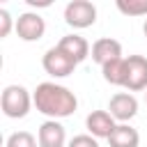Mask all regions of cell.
Instances as JSON below:
<instances>
[{
    "instance_id": "1",
    "label": "cell",
    "mask_w": 147,
    "mask_h": 147,
    "mask_svg": "<svg viewBox=\"0 0 147 147\" xmlns=\"http://www.w3.org/2000/svg\"><path fill=\"white\" fill-rule=\"evenodd\" d=\"M32 101H34L37 113L46 115L48 119H64V117L74 115L78 108L76 94L69 87L53 83V80L39 83L37 90L32 92Z\"/></svg>"
},
{
    "instance_id": "2",
    "label": "cell",
    "mask_w": 147,
    "mask_h": 147,
    "mask_svg": "<svg viewBox=\"0 0 147 147\" xmlns=\"http://www.w3.org/2000/svg\"><path fill=\"white\" fill-rule=\"evenodd\" d=\"M0 106H2L5 117H9V119H23L30 113V108L34 106V101H32V94L23 85H7L2 90Z\"/></svg>"
},
{
    "instance_id": "3",
    "label": "cell",
    "mask_w": 147,
    "mask_h": 147,
    "mask_svg": "<svg viewBox=\"0 0 147 147\" xmlns=\"http://www.w3.org/2000/svg\"><path fill=\"white\" fill-rule=\"evenodd\" d=\"M41 67L53 78H67V76L74 74V69L78 67V62L71 55H67L60 46H51L44 53V57H41Z\"/></svg>"
},
{
    "instance_id": "4",
    "label": "cell",
    "mask_w": 147,
    "mask_h": 147,
    "mask_svg": "<svg viewBox=\"0 0 147 147\" xmlns=\"http://www.w3.org/2000/svg\"><path fill=\"white\" fill-rule=\"evenodd\" d=\"M64 23L74 30H85L96 23V7L90 0H71L64 7Z\"/></svg>"
},
{
    "instance_id": "5",
    "label": "cell",
    "mask_w": 147,
    "mask_h": 147,
    "mask_svg": "<svg viewBox=\"0 0 147 147\" xmlns=\"http://www.w3.org/2000/svg\"><path fill=\"white\" fill-rule=\"evenodd\" d=\"M122 87L129 92L147 90V57L145 55H129L124 57V80Z\"/></svg>"
},
{
    "instance_id": "6",
    "label": "cell",
    "mask_w": 147,
    "mask_h": 147,
    "mask_svg": "<svg viewBox=\"0 0 147 147\" xmlns=\"http://www.w3.org/2000/svg\"><path fill=\"white\" fill-rule=\"evenodd\" d=\"M108 113L115 117L117 124H126V122L133 119L136 113H138V99H136L131 92H117V94L110 96Z\"/></svg>"
},
{
    "instance_id": "7",
    "label": "cell",
    "mask_w": 147,
    "mask_h": 147,
    "mask_svg": "<svg viewBox=\"0 0 147 147\" xmlns=\"http://www.w3.org/2000/svg\"><path fill=\"white\" fill-rule=\"evenodd\" d=\"M46 32V21L37 11H25L16 18V34L23 41H39Z\"/></svg>"
},
{
    "instance_id": "8",
    "label": "cell",
    "mask_w": 147,
    "mask_h": 147,
    "mask_svg": "<svg viewBox=\"0 0 147 147\" xmlns=\"http://www.w3.org/2000/svg\"><path fill=\"white\" fill-rule=\"evenodd\" d=\"M85 129L90 136H94L96 140L99 138H110V133L117 129V122L115 117L108 113V110H92L87 117H85Z\"/></svg>"
},
{
    "instance_id": "9",
    "label": "cell",
    "mask_w": 147,
    "mask_h": 147,
    "mask_svg": "<svg viewBox=\"0 0 147 147\" xmlns=\"http://www.w3.org/2000/svg\"><path fill=\"white\" fill-rule=\"evenodd\" d=\"M39 147H64L67 145V131L57 119H46L37 131Z\"/></svg>"
},
{
    "instance_id": "10",
    "label": "cell",
    "mask_w": 147,
    "mask_h": 147,
    "mask_svg": "<svg viewBox=\"0 0 147 147\" xmlns=\"http://www.w3.org/2000/svg\"><path fill=\"white\" fill-rule=\"evenodd\" d=\"M90 57H92L99 67H103L106 62L122 57V44H119L117 39H113V37H101V39H96V41L92 44Z\"/></svg>"
},
{
    "instance_id": "11",
    "label": "cell",
    "mask_w": 147,
    "mask_h": 147,
    "mask_svg": "<svg viewBox=\"0 0 147 147\" xmlns=\"http://www.w3.org/2000/svg\"><path fill=\"white\" fill-rule=\"evenodd\" d=\"M57 46H60L67 55H71L78 64H80L83 60H87V57H90V51H92V46L87 44V39L80 37V34H64V37L57 41Z\"/></svg>"
},
{
    "instance_id": "12",
    "label": "cell",
    "mask_w": 147,
    "mask_h": 147,
    "mask_svg": "<svg viewBox=\"0 0 147 147\" xmlns=\"http://www.w3.org/2000/svg\"><path fill=\"white\" fill-rule=\"evenodd\" d=\"M108 145L110 147H138L140 145V136L131 124H117V129L108 138Z\"/></svg>"
},
{
    "instance_id": "13",
    "label": "cell",
    "mask_w": 147,
    "mask_h": 147,
    "mask_svg": "<svg viewBox=\"0 0 147 147\" xmlns=\"http://www.w3.org/2000/svg\"><path fill=\"white\" fill-rule=\"evenodd\" d=\"M101 74H103V80L106 83L122 87V80H124V57H117V60L106 62L101 67Z\"/></svg>"
},
{
    "instance_id": "14",
    "label": "cell",
    "mask_w": 147,
    "mask_h": 147,
    "mask_svg": "<svg viewBox=\"0 0 147 147\" xmlns=\"http://www.w3.org/2000/svg\"><path fill=\"white\" fill-rule=\"evenodd\" d=\"M115 7L124 16H147V0H117Z\"/></svg>"
},
{
    "instance_id": "15",
    "label": "cell",
    "mask_w": 147,
    "mask_h": 147,
    "mask_svg": "<svg viewBox=\"0 0 147 147\" xmlns=\"http://www.w3.org/2000/svg\"><path fill=\"white\" fill-rule=\"evenodd\" d=\"M5 147H39V142H37V138L30 131H14L7 138Z\"/></svg>"
},
{
    "instance_id": "16",
    "label": "cell",
    "mask_w": 147,
    "mask_h": 147,
    "mask_svg": "<svg viewBox=\"0 0 147 147\" xmlns=\"http://www.w3.org/2000/svg\"><path fill=\"white\" fill-rule=\"evenodd\" d=\"M11 28L16 30V21L11 18V14H9L7 9H0V39H5V37H9V32H11Z\"/></svg>"
},
{
    "instance_id": "17",
    "label": "cell",
    "mask_w": 147,
    "mask_h": 147,
    "mask_svg": "<svg viewBox=\"0 0 147 147\" xmlns=\"http://www.w3.org/2000/svg\"><path fill=\"white\" fill-rule=\"evenodd\" d=\"M67 147H99V140L90 133H80V136H74L67 142Z\"/></svg>"
},
{
    "instance_id": "18",
    "label": "cell",
    "mask_w": 147,
    "mask_h": 147,
    "mask_svg": "<svg viewBox=\"0 0 147 147\" xmlns=\"http://www.w3.org/2000/svg\"><path fill=\"white\" fill-rule=\"evenodd\" d=\"M142 32H145V37H147V21H145V25H142Z\"/></svg>"
},
{
    "instance_id": "19",
    "label": "cell",
    "mask_w": 147,
    "mask_h": 147,
    "mask_svg": "<svg viewBox=\"0 0 147 147\" xmlns=\"http://www.w3.org/2000/svg\"><path fill=\"white\" fill-rule=\"evenodd\" d=\"M145 103H147V92H145Z\"/></svg>"
}]
</instances>
